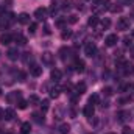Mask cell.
<instances>
[{
  "label": "cell",
  "mask_w": 134,
  "mask_h": 134,
  "mask_svg": "<svg viewBox=\"0 0 134 134\" xmlns=\"http://www.w3.org/2000/svg\"><path fill=\"white\" fill-rule=\"evenodd\" d=\"M16 20H17V17H16L13 13H6V14H3V16L0 17V27H2V28H3V27L8 28V27L13 25Z\"/></svg>",
  "instance_id": "cell-1"
},
{
  "label": "cell",
  "mask_w": 134,
  "mask_h": 134,
  "mask_svg": "<svg viewBox=\"0 0 134 134\" xmlns=\"http://www.w3.org/2000/svg\"><path fill=\"white\" fill-rule=\"evenodd\" d=\"M106 3H108V0H95L94 3H92V11L94 13H101V11H104L106 9Z\"/></svg>",
  "instance_id": "cell-2"
},
{
  "label": "cell",
  "mask_w": 134,
  "mask_h": 134,
  "mask_svg": "<svg viewBox=\"0 0 134 134\" xmlns=\"http://www.w3.org/2000/svg\"><path fill=\"white\" fill-rule=\"evenodd\" d=\"M84 53H86V56H89V58L97 56V45H95L94 42L86 44V47H84Z\"/></svg>",
  "instance_id": "cell-3"
},
{
  "label": "cell",
  "mask_w": 134,
  "mask_h": 134,
  "mask_svg": "<svg viewBox=\"0 0 134 134\" xmlns=\"http://www.w3.org/2000/svg\"><path fill=\"white\" fill-rule=\"evenodd\" d=\"M117 30H120V31H126V30H130V19H126V17H120V19L117 20Z\"/></svg>",
  "instance_id": "cell-4"
},
{
  "label": "cell",
  "mask_w": 134,
  "mask_h": 134,
  "mask_svg": "<svg viewBox=\"0 0 134 134\" xmlns=\"http://www.w3.org/2000/svg\"><path fill=\"white\" fill-rule=\"evenodd\" d=\"M6 100L9 101V103H19V101L22 100V94H20V91H14V92H11L9 95H6Z\"/></svg>",
  "instance_id": "cell-5"
},
{
  "label": "cell",
  "mask_w": 134,
  "mask_h": 134,
  "mask_svg": "<svg viewBox=\"0 0 134 134\" xmlns=\"http://www.w3.org/2000/svg\"><path fill=\"white\" fill-rule=\"evenodd\" d=\"M14 41V36L9 33H3L0 34V44H3V45H8V44H11Z\"/></svg>",
  "instance_id": "cell-6"
},
{
  "label": "cell",
  "mask_w": 134,
  "mask_h": 134,
  "mask_svg": "<svg viewBox=\"0 0 134 134\" xmlns=\"http://www.w3.org/2000/svg\"><path fill=\"white\" fill-rule=\"evenodd\" d=\"M34 17H36L37 20H45V19H47V9H45V8H37V9L34 11Z\"/></svg>",
  "instance_id": "cell-7"
},
{
  "label": "cell",
  "mask_w": 134,
  "mask_h": 134,
  "mask_svg": "<svg viewBox=\"0 0 134 134\" xmlns=\"http://www.w3.org/2000/svg\"><path fill=\"white\" fill-rule=\"evenodd\" d=\"M104 42H106L108 47H114V45L119 42V36H117V34H109V36H106Z\"/></svg>",
  "instance_id": "cell-8"
},
{
  "label": "cell",
  "mask_w": 134,
  "mask_h": 134,
  "mask_svg": "<svg viewBox=\"0 0 134 134\" xmlns=\"http://www.w3.org/2000/svg\"><path fill=\"white\" fill-rule=\"evenodd\" d=\"M17 22L22 24V25H30V14H27V13H20V14L17 16Z\"/></svg>",
  "instance_id": "cell-9"
},
{
  "label": "cell",
  "mask_w": 134,
  "mask_h": 134,
  "mask_svg": "<svg viewBox=\"0 0 134 134\" xmlns=\"http://www.w3.org/2000/svg\"><path fill=\"white\" fill-rule=\"evenodd\" d=\"M42 63L47 64V66H52L53 64V55L50 52H44L42 53Z\"/></svg>",
  "instance_id": "cell-10"
},
{
  "label": "cell",
  "mask_w": 134,
  "mask_h": 134,
  "mask_svg": "<svg viewBox=\"0 0 134 134\" xmlns=\"http://www.w3.org/2000/svg\"><path fill=\"white\" fill-rule=\"evenodd\" d=\"M94 112H95L94 104H86V106H84V109H83V114H84V117H87V119L94 117Z\"/></svg>",
  "instance_id": "cell-11"
},
{
  "label": "cell",
  "mask_w": 134,
  "mask_h": 134,
  "mask_svg": "<svg viewBox=\"0 0 134 134\" xmlns=\"http://www.w3.org/2000/svg\"><path fill=\"white\" fill-rule=\"evenodd\" d=\"M30 73L33 76H41L42 75V67L39 66V64H31L30 66Z\"/></svg>",
  "instance_id": "cell-12"
},
{
  "label": "cell",
  "mask_w": 134,
  "mask_h": 134,
  "mask_svg": "<svg viewBox=\"0 0 134 134\" xmlns=\"http://www.w3.org/2000/svg\"><path fill=\"white\" fill-rule=\"evenodd\" d=\"M75 72H78V73H83L84 72V69H86V64H84V61L83 59H75Z\"/></svg>",
  "instance_id": "cell-13"
},
{
  "label": "cell",
  "mask_w": 134,
  "mask_h": 134,
  "mask_svg": "<svg viewBox=\"0 0 134 134\" xmlns=\"http://www.w3.org/2000/svg\"><path fill=\"white\" fill-rule=\"evenodd\" d=\"M59 55H61V59H63V61H69V59L72 58V52H70L69 48H66V47L59 50Z\"/></svg>",
  "instance_id": "cell-14"
},
{
  "label": "cell",
  "mask_w": 134,
  "mask_h": 134,
  "mask_svg": "<svg viewBox=\"0 0 134 134\" xmlns=\"http://www.w3.org/2000/svg\"><path fill=\"white\" fill-rule=\"evenodd\" d=\"M61 76H63V73H61V70H58V69H53V70L50 72V78H52L55 83H58V81L61 80Z\"/></svg>",
  "instance_id": "cell-15"
},
{
  "label": "cell",
  "mask_w": 134,
  "mask_h": 134,
  "mask_svg": "<svg viewBox=\"0 0 134 134\" xmlns=\"http://www.w3.org/2000/svg\"><path fill=\"white\" fill-rule=\"evenodd\" d=\"M6 55H8V58H9L11 61H16V59L19 58V52H17V48H9Z\"/></svg>",
  "instance_id": "cell-16"
},
{
  "label": "cell",
  "mask_w": 134,
  "mask_h": 134,
  "mask_svg": "<svg viewBox=\"0 0 134 134\" xmlns=\"http://www.w3.org/2000/svg\"><path fill=\"white\" fill-rule=\"evenodd\" d=\"M75 92H76V95H83L86 92V84L84 83H78L75 86Z\"/></svg>",
  "instance_id": "cell-17"
},
{
  "label": "cell",
  "mask_w": 134,
  "mask_h": 134,
  "mask_svg": "<svg viewBox=\"0 0 134 134\" xmlns=\"http://www.w3.org/2000/svg\"><path fill=\"white\" fill-rule=\"evenodd\" d=\"M27 101H28L30 106H39V104H41V100H39L37 95H30V98H28Z\"/></svg>",
  "instance_id": "cell-18"
},
{
  "label": "cell",
  "mask_w": 134,
  "mask_h": 134,
  "mask_svg": "<svg viewBox=\"0 0 134 134\" xmlns=\"http://www.w3.org/2000/svg\"><path fill=\"white\" fill-rule=\"evenodd\" d=\"M30 131H31L30 122H24L22 126H20V134H30Z\"/></svg>",
  "instance_id": "cell-19"
},
{
  "label": "cell",
  "mask_w": 134,
  "mask_h": 134,
  "mask_svg": "<svg viewBox=\"0 0 134 134\" xmlns=\"http://www.w3.org/2000/svg\"><path fill=\"white\" fill-rule=\"evenodd\" d=\"M14 41H16L19 45H25V44H27V37H25V36H22L20 33H17L16 36H14Z\"/></svg>",
  "instance_id": "cell-20"
},
{
  "label": "cell",
  "mask_w": 134,
  "mask_h": 134,
  "mask_svg": "<svg viewBox=\"0 0 134 134\" xmlns=\"http://www.w3.org/2000/svg\"><path fill=\"white\" fill-rule=\"evenodd\" d=\"M16 117V112L13 109H5V120H13Z\"/></svg>",
  "instance_id": "cell-21"
},
{
  "label": "cell",
  "mask_w": 134,
  "mask_h": 134,
  "mask_svg": "<svg viewBox=\"0 0 134 134\" xmlns=\"http://www.w3.org/2000/svg\"><path fill=\"white\" fill-rule=\"evenodd\" d=\"M59 94H61V89H59V87H52V89H50V97H52V98H58Z\"/></svg>",
  "instance_id": "cell-22"
},
{
  "label": "cell",
  "mask_w": 134,
  "mask_h": 134,
  "mask_svg": "<svg viewBox=\"0 0 134 134\" xmlns=\"http://www.w3.org/2000/svg\"><path fill=\"white\" fill-rule=\"evenodd\" d=\"M39 106H41L42 112H47V111H48V108H50V101H48V100H42Z\"/></svg>",
  "instance_id": "cell-23"
},
{
  "label": "cell",
  "mask_w": 134,
  "mask_h": 134,
  "mask_svg": "<svg viewBox=\"0 0 134 134\" xmlns=\"http://www.w3.org/2000/svg\"><path fill=\"white\" fill-rule=\"evenodd\" d=\"M31 117H33V120L36 122V123H44V117H42V114H39V112H34Z\"/></svg>",
  "instance_id": "cell-24"
},
{
  "label": "cell",
  "mask_w": 134,
  "mask_h": 134,
  "mask_svg": "<svg viewBox=\"0 0 134 134\" xmlns=\"http://www.w3.org/2000/svg\"><path fill=\"white\" fill-rule=\"evenodd\" d=\"M97 24H98V17H97V16L89 17V20H87V25H89V27H95Z\"/></svg>",
  "instance_id": "cell-25"
},
{
  "label": "cell",
  "mask_w": 134,
  "mask_h": 134,
  "mask_svg": "<svg viewBox=\"0 0 134 134\" xmlns=\"http://www.w3.org/2000/svg\"><path fill=\"white\" fill-rule=\"evenodd\" d=\"M69 131H70V126H69L67 123H63V125L59 126V133L61 134H69Z\"/></svg>",
  "instance_id": "cell-26"
},
{
  "label": "cell",
  "mask_w": 134,
  "mask_h": 134,
  "mask_svg": "<svg viewBox=\"0 0 134 134\" xmlns=\"http://www.w3.org/2000/svg\"><path fill=\"white\" fill-rule=\"evenodd\" d=\"M61 37H63L64 41H66V39H69V37H72V30H67V28H66V30L61 33Z\"/></svg>",
  "instance_id": "cell-27"
},
{
  "label": "cell",
  "mask_w": 134,
  "mask_h": 134,
  "mask_svg": "<svg viewBox=\"0 0 134 134\" xmlns=\"http://www.w3.org/2000/svg\"><path fill=\"white\" fill-rule=\"evenodd\" d=\"M109 11L111 13H120L122 11V6L120 5H112V6H109Z\"/></svg>",
  "instance_id": "cell-28"
},
{
  "label": "cell",
  "mask_w": 134,
  "mask_h": 134,
  "mask_svg": "<svg viewBox=\"0 0 134 134\" xmlns=\"http://www.w3.org/2000/svg\"><path fill=\"white\" fill-rule=\"evenodd\" d=\"M109 25H111V20H109V19H103V20H101V28H103V30L109 28Z\"/></svg>",
  "instance_id": "cell-29"
},
{
  "label": "cell",
  "mask_w": 134,
  "mask_h": 134,
  "mask_svg": "<svg viewBox=\"0 0 134 134\" xmlns=\"http://www.w3.org/2000/svg\"><path fill=\"white\" fill-rule=\"evenodd\" d=\"M101 92H103V95H106V97H111V95H112V89H111V87H103Z\"/></svg>",
  "instance_id": "cell-30"
},
{
  "label": "cell",
  "mask_w": 134,
  "mask_h": 134,
  "mask_svg": "<svg viewBox=\"0 0 134 134\" xmlns=\"http://www.w3.org/2000/svg\"><path fill=\"white\" fill-rule=\"evenodd\" d=\"M97 101H98V95H97V94H94V95L89 97V104H95Z\"/></svg>",
  "instance_id": "cell-31"
},
{
  "label": "cell",
  "mask_w": 134,
  "mask_h": 134,
  "mask_svg": "<svg viewBox=\"0 0 134 134\" xmlns=\"http://www.w3.org/2000/svg\"><path fill=\"white\" fill-rule=\"evenodd\" d=\"M36 30H37V25H36V24H30V25H28V31H30V34H34Z\"/></svg>",
  "instance_id": "cell-32"
},
{
  "label": "cell",
  "mask_w": 134,
  "mask_h": 134,
  "mask_svg": "<svg viewBox=\"0 0 134 134\" xmlns=\"http://www.w3.org/2000/svg\"><path fill=\"white\" fill-rule=\"evenodd\" d=\"M27 104H28V101L20 100L19 103H17V108H19V109H25V108H27Z\"/></svg>",
  "instance_id": "cell-33"
},
{
  "label": "cell",
  "mask_w": 134,
  "mask_h": 134,
  "mask_svg": "<svg viewBox=\"0 0 134 134\" xmlns=\"http://www.w3.org/2000/svg\"><path fill=\"white\" fill-rule=\"evenodd\" d=\"M76 22H78V16L76 14H72L69 17V24H76Z\"/></svg>",
  "instance_id": "cell-34"
},
{
  "label": "cell",
  "mask_w": 134,
  "mask_h": 134,
  "mask_svg": "<svg viewBox=\"0 0 134 134\" xmlns=\"http://www.w3.org/2000/svg\"><path fill=\"white\" fill-rule=\"evenodd\" d=\"M24 55H25V56H24V61H25V63H30V61L33 59V56H31L30 52H27V53H24Z\"/></svg>",
  "instance_id": "cell-35"
},
{
  "label": "cell",
  "mask_w": 134,
  "mask_h": 134,
  "mask_svg": "<svg viewBox=\"0 0 134 134\" xmlns=\"http://www.w3.org/2000/svg\"><path fill=\"white\" fill-rule=\"evenodd\" d=\"M44 33H45V34H50V33H52V31H50V27H48V25H45V27H44Z\"/></svg>",
  "instance_id": "cell-36"
},
{
  "label": "cell",
  "mask_w": 134,
  "mask_h": 134,
  "mask_svg": "<svg viewBox=\"0 0 134 134\" xmlns=\"http://www.w3.org/2000/svg\"><path fill=\"white\" fill-rule=\"evenodd\" d=\"M2 119H5V109L0 108V120H2Z\"/></svg>",
  "instance_id": "cell-37"
},
{
  "label": "cell",
  "mask_w": 134,
  "mask_h": 134,
  "mask_svg": "<svg viewBox=\"0 0 134 134\" xmlns=\"http://www.w3.org/2000/svg\"><path fill=\"white\" fill-rule=\"evenodd\" d=\"M123 41H125V45H126V47H128V45H130V44H131V41H130V37H125V39H123Z\"/></svg>",
  "instance_id": "cell-38"
},
{
  "label": "cell",
  "mask_w": 134,
  "mask_h": 134,
  "mask_svg": "<svg viewBox=\"0 0 134 134\" xmlns=\"http://www.w3.org/2000/svg\"><path fill=\"white\" fill-rule=\"evenodd\" d=\"M123 134H130V130H128V128H125V130H123Z\"/></svg>",
  "instance_id": "cell-39"
},
{
  "label": "cell",
  "mask_w": 134,
  "mask_h": 134,
  "mask_svg": "<svg viewBox=\"0 0 134 134\" xmlns=\"http://www.w3.org/2000/svg\"><path fill=\"white\" fill-rule=\"evenodd\" d=\"M2 92H3V91H2V87H0V97H2Z\"/></svg>",
  "instance_id": "cell-40"
},
{
  "label": "cell",
  "mask_w": 134,
  "mask_h": 134,
  "mask_svg": "<svg viewBox=\"0 0 134 134\" xmlns=\"http://www.w3.org/2000/svg\"><path fill=\"white\" fill-rule=\"evenodd\" d=\"M133 37H134V30H133Z\"/></svg>",
  "instance_id": "cell-41"
},
{
  "label": "cell",
  "mask_w": 134,
  "mask_h": 134,
  "mask_svg": "<svg viewBox=\"0 0 134 134\" xmlns=\"http://www.w3.org/2000/svg\"><path fill=\"white\" fill-rule=\"evenodd\" d=\"M108 134H114V133H108Z\"/></svg>",
  "instance_id": "cell-42"
},
{
  "label": "cell",
  "mask_w": 134,
  "mask_h": 134,
  "mask_svg": "<svg viewBox=\"0 0 134 134\" xmlns=\"http://www.w3.org/2000/svg\"><path fill=\"white\" fill-rule=\"evenodd\" d=\"M0 30H2V27H0Z\"/></svg>",
  "instance_id": "cell-43"
},
{
  "label": "cell",
  "mask_w": 134,
  "mask_h": 134,
  "mask_svg": "<svg viewBox=\"0 0 134 134\" xmlns=\"http://www.w3.org/2000/svg\"><path fill=\"white\" fill-rule=\"evenodd\" d=\"M89 134H92V133H89Z\"/></svg>",
  "instance_id": "cell-44"
}]
</instances>
